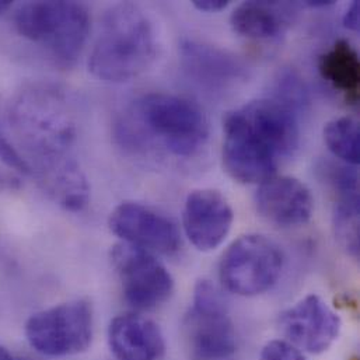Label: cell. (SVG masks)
<instances>
[{"instance_id": "6da1fadb", "label": "cell", "mask_w": 360, "mask_h": 360, "mask_svg": "<svg viewBox=\"0 0 360 360\" xmlns=\"http://www.w3.org/2000/svg\"><path fill=\"white\" fill-rule=\"evenodd\" d=\"M299 110L271 96L251 101L223 122V166L243 184H261L275 177L300 141Z\"/></svg>"}, {"instance_id": "7a4b0ae2", "label": "cell", "mask_w": 360, "mask_h": 360, "mask_svg": "<svg viewBox=\"0 0 360 360\" xmlns=\"http://www.w3.org/2000/svg\"><path fill=\"white\" fill-rule=\"evenodd\" d=\"M114 134L132 155L166 153L192 158L206 143L209 122L193 101L167 93H149L132 101L118 117Z\"/></svg>"}, {"instance_id": "3957f363", "label": "cell", "mask_w": 360, "mask_h": 360, "mask_svg": "<svg viewBox=\"0 0 360 360\" xmlns=\"http://www.w3.org/2000/svg\"><path fill=\"white\" fill-rule=\"evenodd\" d=\"M7 122L24 159L27 163L31 159L34 169L72 156L77 125L60 90L41 83L21 87L8 104Z\"/></svg>"}, {"instance_id": "277c9868", "label": "cell", "mask_w": 360, "mask_h": 360, "mask_svg": "<svg viewBox=\"0 0 360 360\" xmlns=\"http://www.w3.org/2000/svg\"><path fill=\"white\" fill-rule=\"evenodd\" d=\"M158 51V34L146 11L134 3H120L101 20L89 70L103 82L127 83L153 65Z\"/></svg>"}, {"instance_id": "5b68a950", "label": "cell", "mask_w": 360, "mask_h": 360, "mask_svg": "<svg viewBox=\"0 0 360 360\" xmlns=\"http://www.w3.org/2000/svg\"><path fill=\"white\" fill-rule=\"evenodd\" d=\"M20 37L41 46L59 68L76 63L90 32L89 8L77 1H30L14 14Z\"/></svg>"}, {"instance_id": "8992f818", "label": "cell", "mask_w": 360, "mask_h": 360, "mask_svg": "<svg viewBox=\"0 0 360 360\" xmlns=\"http://www.w3.org/2000/svg\"><path fill=\"white\" fill-rule=\"evenodd\" d=\"M182 337L189 360H223L236 352L233 320L209 281L195 285L192 306L182 321Z\"/></svg>"}, {"instance_id": "52a82bcc", "label": "cell", "mask_w": 360, "mask_h": 360, "mask_svg": "<svg viewBox=\"0 0 360 360\" xmlns=\"http://www.w3.org/2000/svg\"><path fill=\"white\" fill-rule=\"evenodd\" d=\"M285 258L279 245L261 234L237 238L223 254L219 276L233 295L254 297L271 290L279 281Z\"/></svg>"}, {"instance_id": "ba28073f", "label": "cell", "mask_w": 360, "mask_h": 360, "mask_svg": "<svg viewBox=\"0 0 360 360\" xmlns=\"http://www.w3.org/2000/svg\"><path fill=\"white\" fill-rule=\"evenodd\" d=\"M93 310L86 300L60 303L32 314L24 327L30 347L51 358L86 352L93 341Z\"/></svg>"}, {"instance_id": "9c48e42d", "label": "cell", "mask_w": 360, "mask_h": 360, "mask_svg": "<svg viewBox=\"0 0 360 360\" xmlns=\"http://www.w3.org/2000/svg\"><path fill=\"white\" fill-rule=\"evenodd\" d=\"M110 259L124 299L135 310H153L173 295L174 279L155 254L121 241L111 248Z\"/></svg>"}, {"instance_id": "30bf717a", "label": "cell", "mask_w": 360, "mask_h": 360, "mask_svg": "<svg viewBox=\"0 0 360 360\" xmlns=\"http://www.w3.org/2000/svg\"><path fill=\"white\" fill-rule=\"evenodd\" d=\"M108 226L122 243L152 254L173 255L180 251L181 236L177 224L150 206L138 202H122L110 213Z\"/></svg>"}, {"instance_id": "8fae6325", "label": "cell", "mask_w": 360, "mask_h": 360, "mask_svg": "<svg viewBox=\"0 0 360 360\" xmlns=\"http://www.w3.org/2000/svg\"><path fill=\"white\" fill-rule=\"evenodd\" d=\"M341 317L319 295H309L279 316L288 342L303 354L327 352L341 334Z\"/></svg>"}, {"instance_id": "7c38bea8", "label": "cell", "mask_w": 360, "mask_h": 360, "mask_svg": "<svg viewBox=\"0 0 360 360\" xmlns=\"http://www.w3.org/2000/svg\"><path fill=\"white\" fill-rule=\"evenodd\" d=\"M233 220V209L219 191L196 189L186 196L182 226L196 250L209 252L221 245L231 230Z\"/></svg>"}, {"instance_id": "4fadbf2b", "label": "cell", "mask_w": 360, "mask_h": 360, "mask_svg": "<svg viewBox=\"0 0 360 360\" xmlns=\"http://www.w3.org/2000/svg\"><path fill=\"white\" fill-rule=\"evenodd\" d=\"M180 63L184 73L207 91H226L247 79V66L238 56L195 39L181 42Z\"/></svg>"}, {"instance_id": "5bb4252c", "label": "cell", "mask_w": 360, "mask_h": 360, "mask_svg": "<svg viewBox=\"0 0 360 360\" xmlns=\"http://www.w3.org/2000/svg\"><path fill=\"white\" fill-rule=\"evenodd\" d=\"M255 205L264 219L279 227L303 226L314 210V199L307 185L288 176L261 182Z\"/></svg>"}, {"instance_id": "9a60e30c", "label": "cell", "mask_w": 360, "mask_h": 360, "mask_svg": "<svg viewBox=\"0 0 360 360\" xmlns=\"http://www.w3.org/2000/svg\"><path fill=\"white\" fill-rule=\"evenodd\" d=\"M108 345L118 360H160L166 341L160 327L139 314H121L108 327Z\"/></svg>"}, {"instance_id": "2e32d148", "label": "cell", "mask_w": 360, "mask_h": 360, "mask_svg": "<svg viewBox=\"0 0 360 360\" xmlns=\"http://www.w3.org/2000/svg\"><path fill=\"white\" fill-rule=\"evenodd\" d=\"M42 191L62 209L80 213L90 203V185L79 162L66 156L32 170Z\"/></svg>"}, {"instance_id": "e0dca14e", "label": "cell", "mask_w": 360, "mask_h": 360, "mask_svg": "<svg viewBox=\"0 0 360 360\" xmlns=\"http://www.w3.org/2000/svg\"><path fill=\"white\" fill-rule=\"evenodd\" d=\"M293 4L279 1H244L234 8L230 24L248 39L269 41L281 37L290 24Z\"/></svg>"}, {"instance_id": "ac0fdd59", "label": "cell", "mask_w": 360, "mask_h": 360, "mask_svg": "<svg viewBox=\"0 0 360 360\" xmlns=\"http://www.w3.org/2000/svg\"><path fill=\"white\" fill-rule=\"evenodd\" d=\"M321 77L338 91L347 103L360 100V59L358 51L347 39L335 41L319 59Z\"/></svg>"}, {"instance_id": "d6986e66", "label": "cell", "mask_w": 360, "mask_h": 360, "mask_svg": "<svg viewBox=\"0 0 360 360\" xmlns=\"http://www.w3.org/2000/svg\"><path fill=\"white\" fill-rule=\"evenodd\" d=\"M324 141L328 150L348 166L359 165V124L351 117H341L327 124Z\"/></svg>"}, {"instance_id": "ffe728a7", "label": "cell", "mask_w": 360, "mask_h": 360, "mask_svg": "<svg viewBox=\"0 0 360 360\" xmlns=\"http://www.w3.org/2000/svg\"><path fill=\"white\" fill-rule=\"evenodd\" d=\"M334 231L341 247L352 257H359V203L337 202Z\"/></svg>"}, {"instance_id": "44dd1931", "label": "cell", "mask_w": 360, "mask_h": 360, "mask_svg": "<svg viewBox=\"0 0 360 360\" xmlns=\"http://www.w3.org/2000/svg\"><path fill=\"white\" fill-rule=\"evenodd\" d=\"M327 180L337 193V202L359 203V177L354 166L327 167Z\"/></svg>"}, {"instance_id": "7402d4cb", "label": "cell", "mask_w": 360, "mask_h": 360, "mask_svg": "<svg viewBox=\"0 0 360 360\" xmlns=\"http://www.w3.org/2000/svg\"><path fill=\"white\" fill-rule=\"evenodd\" d=\"M0 162L8 169L21 174H31V167L24 156L15 149V146L7 139L0 127Z\"/></svg>"}, {"instance_id": "603a6c76", "label": "cell", "mask_w": 360, "mask_h": 360, "mask_svg": "<svg viewBox=\"0 0 360 360\" xmlns=\"http://www.w3.org/2000/svg\"><path fill=\"white\" fill-rule=\"evenodd\" d=\"M259 360H307L304 354L290 345L288 341L275 340L268 342L261 354Z\"/></svg>"}, {"instance_id": "cb8c5ba5", "label": "cell", "mask_w": 360, "mask_h": 360, "mask_svg": "<svg viewBox=\"0 0 360 360\" xmlns=\"http://www.w3.org/2000/svg\"><path fill=\"white\" fill-rule=\"evenodd\" d=\"M192 4L199 11L216 13L226 8L229 6V1L227 0H193Z\"/></svg>"}, {"instance_id": "d4e9b609", "label": "cell", "mask_w": 360, "mask_h": 360, "mask_svg": "<svg viewBox=\"0 0 360 360\" xmlns=\"http://www.w3.org/2000/svg\"><path fill=\"white\" fill-rule=\"evenodd\" d=\"M344 25L352 31L359 30V3L354 1L344 14Z\"/></svg>"}, {"instance_id": "484cf974", "label": "cell", "mask_w": 360, "mask_h": 360, "mask_svg": "<svg viewBox=\"0 0 360 360\" xmlns=\"http://www.w3.org/2000/svg\"><path fill=\"white\" fill-rule=\"evenodd\" d=\"M17 186V181L10 179L8 176L0 173V193L4 191H10Z\"/></svg>"}, {"instance_id": "4316f807", "label": "cell", "mask_w": 360, "mask_h": 360, "mask_svg": "<svg viewBox=\"0 0 360 360\" xmlns=\"http://www.w3.org/2000/svg\"><path fill=\"white\" fill-rule=\"evenodd\" d=\"M310 7H328L331 4H334V1H326V0H311L306 3Z\"/></svg>"}, {"instance_id": "83f0119b", "label": "cell", "mask_w": 360, "mask_h": 360, "mask_svg": "<svg viewBox=\"0 0 360 360\" xmlns=\"http://www.w3.org/2000/svg\"><path fill=\"white\" fill-rule=\"evenodd\" d=\"M0 360H17L13 358V355L4 348V347H0Z\"/></svg>"}, {"instance_id": "f1b7e54d", "label": "cell", "mask_w": 360, "mask_h": 360, "mask_svg": "<svg viewBox=\"0 0 360 360\" xmlns=\"http://www.w3.org/2000/svg\"><path fill=\"white\" fill-rule=\"evenodd\" d=\"M10 7H11V1L0 0V15H1V14H4Z\"/></svg>"}, {"instance_id": "f546056e", "label": "cell", "mask_w": 360, "mask_h": 360, "mask_svg": "<svg viewBox=\"0 0 360 360\" xmlns=\"http://www.w3.org/2000/svg\"><path fill=\"white\" fill-rule=\"evenodd\" d=\"M17 360H32V359H27V358H22V359H17Z\"/></svg>"}]
</instances>
